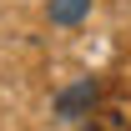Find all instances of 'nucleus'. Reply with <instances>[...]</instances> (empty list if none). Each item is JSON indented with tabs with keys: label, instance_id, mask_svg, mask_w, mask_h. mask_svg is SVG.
<instances>
[{
	"label": "nucleus",
	"instance_id": "nucleus-1",
	"mask_svg": "<svg viewBox=\"0 0 131 131\" xmlns=\"http://www.w3.org/2000/svg\"><path fill=\"white\" fill-rule=\"evenodd\" d=\"M86 131H131V96H101L86 111Z\"/></svg>",
	"mask_w": 131,
	"mask_h": 131
},
{
	"label": "nucleus",
	"instance_id": "nucleus-2",
	"mask_svg": "<svg viewBox=\"0 0 131 131\" xmlns=\"http://www.w3.org/2000/svg\"><path fill=\"white\" fill-rule=\"evenodd\" d=\"M96 101H101L96 81H81L76 91H66V96H61V116H81V111H91Z\"/></svg>",
	"mask_w": 131,
	"mask_h": 131
},
{
	"label": "nucleus",
	"instance_id": "nucleus-3",
	"mask_svg": "<svg viewBox=\"0 0 131 131\" xmlns=\"http://www.w3.org/2000/svg\"><path fill=\"white\" fill-rule=\"evenodd\" d=\"M81 10H86V0H56V5H50V15H56V20H76Z\"/></svg>",
	"mask_w": 131,
	"mask_h": 131
}]
</instances>
